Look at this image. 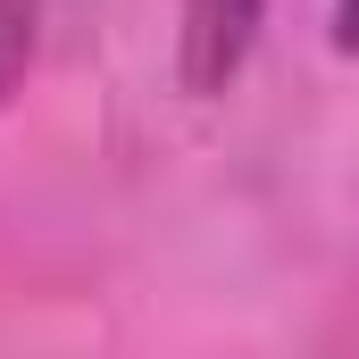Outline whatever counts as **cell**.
<instances>
[{"instance_id":"6da1fadb","label":"cell","mask_w":359,"mask_h":359,"mask_svg":"<svg viewBox=\"0 0 359 359\" xmlns=\"http://www.w3.org/2000/svg\"><path fill=\"white\" fill-rule=\"evenodd\" d=\"M259 34V0H184V84L226 92V76L251 59Z\"/></svg>"},{"instance_id":"7a4b0ae2","label":"cell","mask_w":359,"mask_h":359,"mask_svg":"<svg viewBox=\"0 0 359 359\" xmlns=\"http://www.w3.org/2000/svg\"><path fill=\"white\" fill-rule=\"evenodd\" d=\"M25 59H34V0H0V100L17 92Z\"/></svg>"},{"instance_id":"3957f363","label":"cell","mask_w":359,"mask_h":359,"mask_svg":"<svg viewBox=\"0 0 359 359\" xmlns=\"http://www.w3.org/2000/svg\"><path fill=\"white\" fill-rule=\"evenodd\" d=\"M334 42L359 59V0H334Z\"/></svg>"}]
</instances>
